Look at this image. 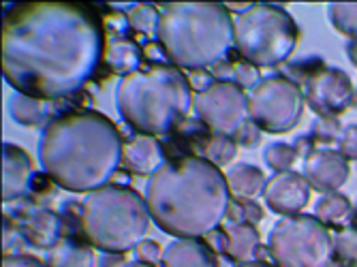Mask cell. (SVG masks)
Here are the masks:
<instances>
[{
  "label": "cell",
  "instance_id": "3",
  "mask_svg": "<svg viewBox=\"0 0 357 267\" xmlns=\"http://www.w3.org/2000/svg\"><path fill=\"white\" fill-rule=\"evenodd\" d=\"M122 137L99 112H75L52 120L39 137V162L60 188L92 192L109 184L122 165Z\"/></svg>",
  "mask_w": 357,
  "mask_h": 267
},
{
  "label": "cell",
  "instance_id": "19",
  "mask_svg": "<svg viewBox=\"0 0 357 267\" xmlns=\"http://www.w3.org/2000/svg\"><path fill=\"white\" fill-rule=\"evenodd\" d=\"M266 176L255 165L248 162H236L227 171V184H229L231 194L238 199H252L266 188Z\"/></svg>",
  "mask_w": 357,
  "mask_h": 267
},
{
  "label": "cell",
  "instance_id": "11",
  "mask_svg": "<svg viewBox=\"0 0 357 267\" xmlns=\"http://www.w3.org/2000/svg\"><path fill=\"white\" fill-rule=\"evenodd\" d=\"M353 82L351 77L332 66H323L306 84V103L317 116L342 114L353 103Z\"/></svg>",
  "mask_w": 357,
  "mask_h": 267
},
{
  "label": "cell",
  "instance_id": "33",
  "mask_svg": "<svg viewBox=\"0 0 357 267\" xmlns=\"http://www.w3.org/2000/svg\"><path fill=\"white\" fill-rule=\"evenodd\" d=\"M257 77H259L257 66H252V64H248L244 60L242 62H234V84H238L242 90L255 86Z\"/></svg>",
  "mask_w": 357,
  "mask_h": 267
},
{
  "label": "cell",
  "instance_id": "20",
  "mask_svg": "<svg viewBox=\"0 0 357 267\" xmlns=\"http://www.w3.org/2000/svg\"><path fill=\"white\" fill-rule=\"evenodd\" d=\"M314 218H319L326 227L344 229L349 227V220H353V204L342 192L323 194L314 204Z\"/></svg>",
  "mask_w": 357,
  "mask_h": 267
},
{
  "label": "cell",
  "instance_id": "1",
  "mask_svg": "<svg viewBox=\"0 0 357 267\" xmlns=\"http://www.w3.org/2000/svg\"><path fill=\"white\" fill-rule=\"evenodd\" d=\"M105 35L75 3H24L3 24V73L20 94L50 101L77 92L99 69Z\"/></svg>",
  "mask_w": 357,
  "mask_h": 267
},
{
  "label": "cell",
  "instance_id": "2",
  "mask_svg": "<svg viewBox=\"0 0 357 267\" xmlns=\"http://www.w3.org/2000/svg\"><path fill=\"white\" fill-rule=\"evenodd\" d=\"M146 204L156 227L176 240L214 233L229 214L227 176L202 156L167 160L146 182Z\"/></svg>",
  "mask_w": 357,
  "mask_h": 267
},
{
  "label": "cell",
  "instance_id": "40",
  "mask_svg": "<svg viewBox=\"0 0 357 267\" xmlns=\"http://www.w3.org/2000/svg\"><path fill=\"white\" fill-rule=\"evenodd\" d=\"M124 267H154V265H146V263H142V261H135V263H126Z\"/></svg>",
  "mask_w": 357,
  "mask_h": 267
},
{
  "label": "cell",
  "instance_id": "7",
  "mask_svg": "<svg viewBox=\"0 0 357 267\" xmlns=\"http://www.w3.org/2000/svg\"><path fill=\"white\" fill-rule=\"evenodd\" d=\"M300 26L284 7L252 5L234 24V45L257 69L278 66L296 52Z\"/></svg>",
  "mask_w": 357,
  "mask_h": 267
},
{
  "label": "cell",
  "instance_id": "29",
  "mask_svg": "<svg viewBox=\"0 0 357 267\" xmlns=\"http://www.w3.org/2000/svg\"><path fill=\"white\" fill-rule=\"evenodd\" d=\"M342 124L336 116H317L314 124H312V132L310 137L323 144H330V142H338L342 135Z\"/></svg>",
  "mask_w": 357,
  "mask_h": 267
},
{
  "label": "cell",
  "instance_id": "10",
  "mask_svg": "<svg viewBox=\"0 0 357 267\" xmlns=\"http://www.w3.org/2000/svg\"><path fill=\"white\" fill-rule=\"evenodd\" d=\"M195 112L214 135L234 137L236 130L250 120L248 94L238 84L216 82L195 96Z\"/></svg>",
  "mask_w": 357,
  "mask_h": 267
},
{
  "label": "cell",
  "instance_id": "12",
  "mask_svg": "<svg viewBox=\"0 0 357 267\" xmlns=\"http://www.w3.org/2000/svg\"><path fill=\"white\" fill-rule=\"evenodd\" d=\"M264 199L272 212L280 216H298L310 201V184L298 171L274 174L266 182Z\"/></svg>",
  "mask_w": 357,
  "mask_h": 267
},
{
  "label": "cell",
  "instance_id": "13",
  "mask_svg": "<svg viewBox=\"0 0 357 267\" xmlns=\"http://www.w3.org/2000/svg\"><path fill=\"white\" fill-rule=\"evenodd\" d=\"M310 188L319 192H338L351 178V165L338 150H314L304 160L302 174Z\"/></svg>",
  "mask_w": 357,
  "mask_h": 267
},
{
  "label": "cell",
  "instance_id": "23",
  "mask_svg": "<svg viewBox=\"0 0 357 267\" xmlns=\"http://www.w3.org/2000/svg\"><path fill=\"white\" fill-rule=\"evenodd\" d=\"M105 60H107L109 69L114 73H120L124 77L128 73L137 71V64L142 60V52L131 41H109L107 52H105Z\"/></svg>",
  "mask_w": 357,
  "mask_h": 267
},
{
  "label": "cell",
  "instance_id": "15",
  "mask_svg": "<svg viewBox=\"0 0 357 267\" xmlns=\"http://www.w3.org/2000/svg\"><path fill=\"white\" fill-rule=\"evenodd\" d=\"M122 165L128 171L139 176H152L160 165H163V154L154 137L137 135L131 142H126L122 148Z\"/></svg>",
  "mask_w": 357,
  "mask_h": 267
},
{
  "label": "cell",
  "instance_id": "34",
  "mask_svg": "<svg viewBox=\"0 0 357 267\" xmlns=\"http://www.w3.org/2000/svg\"><path fill=\"white\" fill-rule=\"evenodd\" d=\"M3 267H50V265L30 254H7L3 259Z\"/></svg>",
  "mask_w": 357,
  "mask_h": 267
},
{
  "label": "cell",
  "instance_id": "25",
  "mask_svg": "<svg viewBox=\"0 0 357 267\" xmlns=\"http://www.w3.org/2000/svg\"><path fill=\"white\" fill-rule=\"evenodd\" d=\"M334 261L344 267L357 263V227L338 229L334 236Z\"/></svg>",
  "mask_w": 357,
  "mask_h": 267
},
{
  "label": "cell",
  "instance_id": "4",
  "mask_svg": "<svg viewBox=\"0 0 357 267\" xmlns=\"http://www.w3.org/2000/svg\"><path fill=\"white\" fill-rule=\"evenodd\" d=\"M234 24L227 5L169 3L160 7L156 39L174 66L202 71L231 49Z\"/></svg>",
  "mask_w": 357,
  "mask_h": 267
},
{
  "label": "cell",
  "instance_id": "16",
  "mask_svg": "<svg viewBox=\"0 0 357 267\" xmlns=\"http://www.w3.org/2000/svg\"><path fill=\"white\" fill-rule=\"evenodd\" d=\"M22 236L28 244L37 248H56L62 236V220L52 210H39L30 214L22 224Z\"/></svg>",
  "mask_w": 357,
  "mask_h": 267
},
{
  "label": "cell",
  "instance_id": "8",
  "mask_svg": "<svg viewBox=\"0 0 357 267\" xmlns=\"http://www.w3.org/2000/svg\"><path fill=\"white\" fill-rule=\"evenodd\" d=\"M268 250L278 267H330L334 236L314 216H282L270 231Z\"/></svg>",
  "mask_w": 357,
  "mask_h": 267
},
{
  "label": "cell",
  "instance_id": "41",
  "mask_svg": "<svg viewBox=\"0 0 357 267\" xmlns=\"http://www.w3.org/2000/svg\"><path fill=\"white\" fill-rule=\"evenodd\" d=\"M353 214H355V216H353V218H355V220H357V204H355V206H353Z\"/></svg>",
  "mask_w": 357,
  "mask_h": 267
},
{
  "label": "cell",
  "instance_id": "42",
  "mask_svg": "<svg viewBox=\"0 0 357 267\" xmlns=\"http://www.w3.org/2000/svg\"><path fill=\"white\" fill-rule=\"evenodd\" d=\"M330 267H332V265H330ZM334 267H344V265H334Z\"/></svg>",
  "mask_w": 357,
  "mask_h": 267
},
{
  "label": "cell",
  "instance_id": "35",
  "mask_svg": "<svg viewBox=\"0 0 357 267\" xmlns=\"http://www.w3.org/2000/svg\"><path fill=\"white\" fill-rule=\"evenodd\" d=\"M238 204H240V208H242V212H244V222H250V224H255V222H259V220H264V210L259 208V206H255L252 204V199H238Z\"/></svg>",
  "mask_w": 357,
  "mask_h": 267
},
{
  "label": "cell",
  "instance_id": "39",
  "mask_svg": "<svg viewBox=\"0 0 357 267\" xmlns=\"http://www.w3.org/2000/svg\"><path fill=\"white\" fill-rule=\"evenodd\" d=\"M236 267H274V265H270L268 261H246V263L236 265Z\"/></svg>",
  "mask_w": 357,
  "mask_h": 267
},
{
  "label": "cell",
  "instance_id": "21",
  "mask_svg": "<svg viewBox=\"0 0 357 267\" xmlns=\"http://www.w3.org/2000/svg\"><path fill=\"white\" fill-rule=\"evenodd\" d=\"M7 112L13 118V122H17L20 126L26 128H37L43 124L45 114H47V103L41 101V98L28 96V94H11L7 101Z\"/></svg>",
  "mask_w": 357,
  "mask_h": 267
},
{
  "label": "cell",
  "instance_id": "36",
  "mask_svg": "<svg viewBox=\"0 0 357 267\" xmlns=\"http://www.w3.org/2000/svg\"><path fill=\"white\" fill-rule=\"evenodd\" d=\"M296 152H298V156H304V160H306L314 152L312 150V137H300L296 142Z\"/></svg>",
  "mask_w": 357,
  "mask_h": 267
},
{
  "label": "cell",
  "instance_id": "43",
  "mask_svg": "<svg viewBox=\"0 0 357 267\" xmlns=\"http://www.w3.org/2000/svg\"><path fill=\"white\" fill-rule=\"evenodd\" d=\"M353 267H357V263H355V265H353Z\"/></svg>",
  "mask_w": 357,
  "mask_h": 267
},
{
  "label": "cell",
  "instance_id": "18",
  "mask_svg": "<svg viewBox=\"0 0 357 267\" xmlns=\"http://www.w3.org/2000/svg\"><path fill=\"white\" fill-rule=\"evenodd\" d=\"M225 236H227V254L234 261L246 263L252 261L257 254L259 246V231L250 222H231L225 227Z\"/></svg>",
  "mask_w": 357,
  "mask_h": 267
},
{
  "label": "cell",
  "instance_id": "32",
  "mask_svg": "<svg viewBox=\"0 0 357 267\" xmlns=\"http://www.w3.org/2000/svg\"><path fill=\"white\" fill-rule=\"evenodd\" d=\"M338 152L347 160H357V124H349L338 139Z\"/></svg>",
  "mask_w": 357,
  "mask_h": 267
},
{
  "label": "cell",
  "instance_id": "38",
  "mask_svg": "<svg viewBox=\"0 0 357 267\" xmlns=\"http://www.w3.org/2000/svg\"><path fill=\"white\" fill-rule=\"evenodd\" d=\"M344 49H347V56H349L351 64H353V66H357V39L349 41Z\"/></svg>",
  "mask_w": 357,
  "mask_h": 267
},
{
  "label": "cell",
  "instance_id": "5",
  "mask_svg": "<svg viewBox=\"0 0 357 267\" xmlns=\"http://www.w3.org/2000/svg\"><path fill=\"white\" fill-rule=\"evenodd\" d=\"M192 105L190 79L174 64H152L120 77L116 109L142 135H163L178 126Z\"/></svg>",
  "mask_w": 357,
  "mask_h": 267
},
{
  "label": "cell",
  "instance_id": "28",
  "mask_svg": "<svg viewBox=\"0 0 357 267\" xmlns=\"http://www.w3.org/2000/svg\"><path fill=\"white\" fill-rule=\"evenodd\" d=\"M238 152V144L234 142V137H225V135H212L210 142L206 144V158L210 162H214L216 167L218 165H225L234 160Z\"/></svg>",
  "mask_w": 357,
  "mask_h": 267
},
{
  "label": "cell",
  "instance_id": "37",
  "mask_svg": "<svg viewBox=\"0 0 357 267\" xmlns=\"http://www.w3.org/2000/svg\"><path fill=\"white\" fill-rule=\"evenodd\" d=\"M99 263H101V267H124L126 265L122 254H109V252H105Z\"/></svg>",
  "mask_w": 357,
  "mask_h": 267
},
{
  "label": "cell",
  "instance_id": "31",
  "mask_svg": "<svg viewBox=\"0 0 357 267\" xmlns=\"http://www.w3.org/2000/svg\"><path fill=\"white\" fill-rule=\"evenodd\" d=\"M135 252H137V261H142L146 265H160V263H163L165 248H160V244L154 242V240H144L135 248Z\"/></svg>",
  "mask_w": 357,
  "mask_h": 267
},
{
  "label": "cell",
  "instance_id": "27",
  "mask_svg": "<svg viewBox=\"0 0 357 267\" xmlns=\"http://www.w3.org/2000/svg\"><path fill=\"white\" fill-rule=\"evenodd\" d=\"M126 20L137 32H144V35H156L158 22H160V11L152 5H135Z\"/></svg>",
  "mask_w": 357,
  "mask_h": 267
},
{
  "label": "cell",
  "instance_id": "26",
  "mask_svg": "<svg viewBox=\"0 0 357 267\" xmlns=\"http://www.w3.org/2000/svg\"><path fill=\"white\" fill-rule=\"evenodd\" d=\"M264 160L270 169H274V174H282V171H291V167L298 160V152L294 146L278 142V144H270L264 150Z\"/></svg>",
  "mask_w": 357,
  "mask_h": 267
},
{
  "label": "cell",
  "instance_id": "14",
  "mask_svg": "<svg viewBox=\"0 0 357 267\" xmlns=\"http://www.w3.org/2000/svg\"><path fill=\"white\" fill-rule=\"evenodd\" d=\"M35 178V169H32V160L15 144L3 146V199L5 201H15V199L24 197Z\"/></svg>",
  "mask_w": 357,
  "mask_h": 267
},
{
  "label": "cell",
  "instance_id": "30",
  "mask_svg": "<svg viewBox=\"0 0 357 267\" xmlns=\"http://www.w3.org/2000/svg\"><path fill=\"white\" fill-rule=\"evenodd\" d=\"M261 128H259L252 120H246L234 135V142L238 146H244V148H257L259 142H261Z\"/></svg>",
  "mask_w": 357,
  "mask_h": 267
},
{
  "label": "cell",
  "instance_id": "22",
  "mask_svg": "<svg viewBox=\"0 0 357 267\" xmlns=\"http://www.w3.org/2000/svg\"><path fill=\"white\" fill-rule=\"evenodd\" d=\"M47 263H50V267H92L94 250L90 246L64 240L56 248L50 250Z\"/></svg>",
  "mask_w": 357,
  "mask_h": 267
},
{
  "label": "cell",
  "instance_id": "6",
  "mask_svg": "<svg viewBox=\"0 0 357 267\" xmlns=\"http://www.w3.org/2000/svg\"><path fill=\"white\" fill-rule=\"evenodd\" d=\"M79 216L90 246L109 254L135 250L146 240L152 220L146 197L122 184H107L88 192Z\"/></svg>",
  "mask_w": 357,
  "mask_h": 267
},
{
  "label": "cell",
  "instance_id": "24",
  "mask_svg": "<svg viewBox=\"0 0 357 267\" xmlns=\"http://www.w3.org/2000/svg\"><path fill=\"white\" fill-rule=\"evenodd\" d=\"M328 20L340 35L351 41L357 39V3H332L328 5Z\"/></svg>",
  "mask_w": 357,
  "mask_h": 267
},
{
  "label": "cell",
  "instance_id": "17",
  "mask_svg": "<svg viewBox=\"0 0 357 267\" xmlns=\"http://www.w3.org/2000/svg\"><path fill=\"white\" fill-rule=\"evenodd\" d=\"M160 267H216V257L199 240H174L165 246Z\"/></svg>",
  "mask_w": 357,
  "mask_h": 267
},
{
  "label": "cell",
  "instance_id": "9",
  "mask_svg": "<svg viewBox=\"0 0 357 267\" xmlns=\"http://www.w3.org/2000/svg\"><path fill=\"white\" fill-rule=\"evenodd\" d=\"M306 98L300 86L280 75H272L257 84L248 94L250 120L266 132H289L294 130L304 116Z\"/></svg>",
  "mask_w": 357,
  "mask_h": 267
}]
</instances>
